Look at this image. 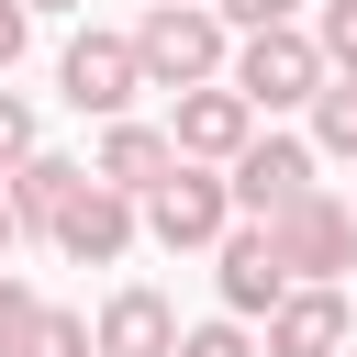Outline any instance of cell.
Returning <instances> with one entry per match:
<instances>
[{"mask_svg": "<svg viewBox=\"0 0 357 357\" xmlns=\"http://www.w3.org/2000/svg\"><path fill=\"white\" fill-rule=\"evenodd\" d=\"M223 56H234V22L212 0H145V22H134L145 89H201V78H223Z\"/></svg>", "mask_w": 357, "mask_h": 357, "instance_id": "1", "label": "cell"}, {"mask_svg": "<svg viewBox=\"0 0 357 357\" xmlns=\"http://www.w3.org/2000/svg\"><path fill=\"white\" fill-rule=\"evenodd\" d=\"M223 78L279 123V112H312V89L335 78L324 67V45H312V22H257V33H234V56H223Z\"/></svg>", "mask_w": 357, "mask_h": 357, "instance_id": "2", "label": "cell"}, {"mask_svg": "<svg viewBox=\"0 0 357 357\" xmlns=\"http://www.w3.org/2000/svg\"><path fill=\"white\" fill-rule=\"evenodd\" d=\"M223 223H234V190H223V167H201V156H178V167L145 190V234H156L167 257H212Z\"/></svg>", "mask_w": 357, "mask_h": 357, "instance_id": "3", "label": "cell"}, {"mask_svg": "<svg viewBox=\"0 0 357 357\" xmlns=\"http://www.w3.org/2000/svg\"><path fill=\"white\" fill-rule=\"evenodd\" d=\"M134 234H145V201H134V190H112L100 167H89V178L67 190V212L45 223V245H56L67 268H112V257H123Z\"/></svg>", "mask_w": 357, "mask_h": 357, "instance_id": "4", "label": "cell"}, {"mask_svg": "<svg viewBox=\"0 0 357 357\" xmlns=\"http://www.w3.org/2000/svg\"><path fill=\"white\" fill-rule=\"evenodd\" d=\"M268 245H279V268H290V279H335V268H357V212L312 178L301 201H279V212H268Z\"/></svg>", "mask_w": 357, "mask_h": 357, "instance_id": "5", "label": "cell"}, {"mask_svg": "<svg viewBox=\"0 0 357 357\" xmlns=\"http://www.w3.org/2000/svg\"><path fill=\"white\" fill-rule=\"evenodd\" d=\"M346 335H357V301L335 279H290L257 312V357H346Z\"/></svg>", "mask_w": 357, "mask_h": 357, "instance_id": "6", "label": "cell"}, {"mask_svg": "<svg viewBox=\"0 0 357 357\" xmlns=\"http://www.w3.org/2000/svg\"><path fill=\"white\" fill-rule=\"evenodd\" d=\"M134 89H145V67H134V33H67V56H56V100L67 112H89V123H112V112H134Z\"/></svg>", "mask_w": 357, "mask_h": 357, "instance_id": "7", "label": "cell"}, {"mask_svg": "<svg viewBox=\"0 0 357 357\" xmlns=\"http://www.w3.org/2000/svg\"><path fill=\"white\" fill-rule=\"evenodd\" d=\"M257 123H268V112H257V100H245L234 78H201V89H167V134H178V156H201V167H234Z\"/></svg>", "mask_w": 357, "mask_h": 357, "instance_id": "8", "label": "cell"}, {"mask_svg": "<svg viewBox=\"0 0 357 357\" xmlns=\"http://www.w3.org/2000/svg\"><path fill=\"white\" fill-rule=\"evenodd\" d=\"M312 167H324V156H312V134L257 123V134H245V156L223 167V190H234V212H245V223H268L279 201H301V190H312Z\"/></svg>", "mask_w": 357, "mask_h": 357, "instance_id": "9", "label": "cell"}, {"mask_svg": "<svg viewBox=\"0 0 357 357\" xmlns=\"http://www.w3.org/2000/svg\"><path fill=\"white\" fill-rule=\"evenodd\" d=\"M212 290H223V312H245V324H257V312L290 290V268H279L268 223H245V212H234V223L212 234Z\"/></svg>", "mask_w": 357, "mask_h": 357, "instance_id": "10", "label": "cell"}, {"mask_svg": "<svg viewBox=\"0 0 357 357\" xmlns=\"http://www.w3.org/2000/svg\"><path fill=\"white\" fill-rule=\"evenodd\" d=\"M89 167H100L112 190H134V201H145V190H156L167 167H178V134H167V123H134V112H112V123H100V156H89Z\"/></svg>", "mask_w": 357, "mask_h": 357, "instance_id": "11", "label": "cell"}, {"mask_svg": "<svg viewBox=\"0 0 357 357\" xmlns=\"http://www.w3.org/2000/svg\"><path fill=\"white\" fill-rule=\"evenodd\" d=\"M100 357H167L178 346V312H167V290H145V279H123L112 301H100Z\"/></svg>", "mask_w": 357, "mask_h": 357, "instance_id": "12", "label": "cell"}, {"mask_svg": "<svg viewBox=\"0 0 357 357\" xmlns=\"http://www.w3.org/2000/svg\"><path fill=\"white\" fill-rule=\"evenodd\" d=\"M78 178H89V156H56V145H33V156H22V167H11L0 190H11V212H22V234H45V223L67 212V190H78Z\"/></svg>", "mask_w": 357, "mask_h": 357, "instance_id": "13", "label": "cell"}, {"mask_svg": "<svg viewBox=\"0 0 357 357\" xmlns=\"http://www.w3.org/2000/svg\"><path fill=\"white\" fill-rule=\"evenodd\" d=\"M312 156L357 167V78H324V89H312Z\"/></svg>", "mask_w": 357, "mask_h": 357, "instance_id": "14", "label": "cell"}, {"mask_svg": "<svg viewBox=\"0 0 357 357\" xmlns=\"http://www.w3.org/2000/svg\"><path fill=\"white\" fill-rule=\"evenodd\" d=\"M22 357H100V335H89V312L45 301V312H33V335H22Z\"/></svg>", "mask_w": 357, "mask_h": 357, "instance_id": "15", "label": "cell"}, {"mask_svg": "<svg viewBox=\"0 0 357 357\" xmlns=\"http://www.w3.org/2000/svg\"><path fill=\"white\" fill-rule=\"evenodd\" d=\"M167 357H257V324L245 312H212V324H178V346Z\"/></svg>", "mask_w": 357, "mask_h": 357, "instance_id": "16", "label": "cell"}, {"mask_svg": "<svg viewBox=\"0 0 357 357\" xmlns=\"http://www.w3.org/2000/svg\"><path fill=\"white\" fill-rule=\"evenodd\" d=\"M312 45H324L335 78H357V0H324V11H312Z\"/></svg>", "mask_w": 357, "mask_h": 357, "instance_id": "17", "label": "cell"}, {"mask_svg": "<svg viewBox=\"0 0 357 357\" xmlns=\"http://www.w3.org/2000/svg\"><path fill=\"white\" fill-rule=\"evenodd\" d=\"M33 312H45V290L0 268V357H22V335H33Z\"/></svg>", "mask_w": 357, "mask_h": 357, "instance_id": "18", "label": "cell"}, {"mask_svg": "<svg viewBox=\"0 0 357 357\" xmlns=\"http://www.w3.org/2000/svg\"><path fill=\"white\" fill-rule=\"evenodd\" d=\"M33 145H45V123H33V100H22V89H0V178H11V167H22Z\"/></svg>", "mask_w": 357, "mask_h": 357, "instance_id": "19", "label": "cell"}, {"mask_svg": "<svg viewBox=\"0 0 357 357\" xmlns=\"http://www.w3.org/2000/svg\"><path fill=\"white\" fill-rule=\"evenodd\" d=\"M234 33H257V22H301V0H212Z\"/></svg>", "mask_w": 357, "mask_h": 357, "instance_id": "20", "label": "cell"}, {"mask_svg": "<svg viewBox=\"0 0 357 357\" xmlns=\"http://www.w3.org/2000/svg\"><path fill=\"white\" fill-rule=\"evenodd\" d=\"M22 45H33V11H22V0H0V78L22 67Z\"/></svg>", "mask_w": 357, "mask_h": 357, "instance_id": "21", "label": "cell"}, {"mask_svg": "<svg viewBox=\"0 0 357 357\" xmlns=\"http://www.w3.org/2000/svg\"><path fill=\"white\" fill-rule=\"evenodd\" d=\"M11 245H22V212H11V190H0V268H11Z\"/></svg>", "mask_w": 357, "mask_h": 357, "instance_id": "22", "label": "cell"}, {"mask_svg": "<svg viewBox=\"0 0 357 357\" xmlns=\"http://www.w3.org/2000/svg\"><path fill=\"white\" fill-rule=\"evenodd\" d=\"M22 11H78V0H22Z\"/></svg>", "mask_w": 357, "mask_h": 357, "instance_id": "23", "label": "cell"}, {"mask_svg": "<svg viewBox=\"0 0 357 357\" xmlns=\"http://www.w3.org/2000/svg\"><path fill=\"white\" fill-rule=\"evenodd\" d=\"M346 212H357V201H346Z\"/></svg>", "mask_w": 357, "mask_h": 357, "instance_id": "24", "label": "cell"}]
</instances>
